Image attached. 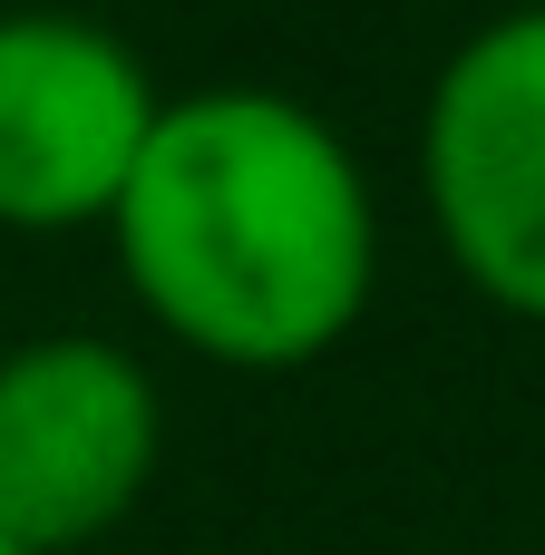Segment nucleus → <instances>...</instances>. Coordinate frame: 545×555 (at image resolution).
<instances>
[{"instance_id":"1","label":"nucleus","mask_w":545,"mask_h":555,"mask_svg":"<svg viewBox=\"0 0 545 555\" xmlns=\"http://www.w3.org/2000/svg\"><path fill=\"white\" fill-rule=\"evenodd\" d=\"M107 244L127 293L205 361H322L380 283V205L351 137L293 88H185L156 107Z\"/></svg>"},{"instance_id":"2","label":"nucleus","mask_w":545,"mask_h":555,"mask_svg":"<svg viewBox=\"0 0 545 555\" xmlns=\"http://www.w3.org/2000/svg\"><path fill=\"white\" fill-rule=\"evenodd\" d=\"M419 195L449 263L517 322H545V0L468 29L419 107Z\"/></svg>"},{"instance_id":"3","label":"nucleus","mask_w":545,"mask_h":555,"mask_svg":"<svg viewBox=\"0 0 545 555\" xmlns=\"http://www.w3.org/2000/svg\"><path fill=\"white\" fill-rule=\"evenodd\" d=\"M166 459L156 371L107 332H39L0 351V537L20 555L98 546Z\"/></svg>"},{"instance_id":"4","label":"nucleus","mask_w":545,"mask_h":555,"mask_svg":"<svg viewBox=\"0 0 545 555\" xmlns=\"http://www.w3.org/2000/svg\"><path fill=\"white\" fill-rule=\"evenodd\" d=\"M146 59L88 10H0V224L68 234L107 224L146 127H156Z\"/></svg>"},{"instance_id":"5","label":"nucleus","mask_w":545,"mask_h":555,"mask_svg":"<svg viewBox=\"0 0 545 555\" xmlns=\"http://www.w3.org/2000/svg\"><path fill=\"white\" fill-rule=\"evenodd\" d=\"M0 555H20V546H10V537H0Z\"/></svg>"}]
</instances>
